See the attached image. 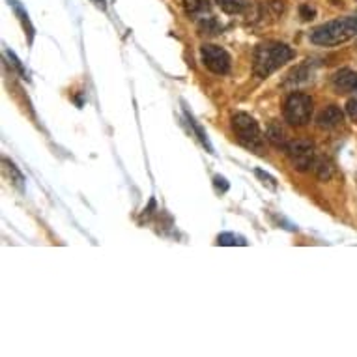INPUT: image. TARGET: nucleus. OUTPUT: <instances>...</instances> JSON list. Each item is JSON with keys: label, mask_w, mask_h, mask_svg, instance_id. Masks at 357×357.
Returning <instances> with one entry per match:
<instances>
[{"label": "nucleus", "mask_w": 357, "mask_h": 357, "mask_svg": "<svg viewBox=\"0 0 357 357\" xmlns=\"http://www.w3.org/2000/svg\"><path fill=\"white\" fill-rule=\"evenodd\" d=\"M296 56L294 49L281 41H264L255 49L252 54V72L260 79L270 77L279 67H283L286 62H290Z\"/></svg>", "instance_id": "obj_1"}, {"label": "nucleus", "mask_w": 357, "mask_h": 357, "mask_svg": "<svg viewBox=\"0 0 357 357\" xmlns=\"http://www.w3.org/2000/svg\"><path fill=\"white\" fill-rule=\"evenodd\" d=\"M357 36V15H348L340 19L327 21L311 32V41L314 45L335 47L350 41Z\"/></svg>", "instance_id": "obj_2"}, {"label": "nucleus", "mask_w": 357, "mask_h": 357, "mask_svg": "<svg viewBox=\"0 0 357 357\" xmlns=\"http://www.w3.org/2000/svg\"><path fill=\"white\" fill-rule=\"evenodd\" d=\"M230 126L234 135L238 137V140L245 146V148L255 150V152H260V150H262V146H264L262 131H260L258 122L252 118L251 114L247 113L232 114Z\"/></svg>", "instance_id": "obj_3"}, {"label": "nucleus", "mask_w": 357, "mask_h": 357, "mask_svg": "<svg viewBox=\"0 0 357 357\" xmlns=\"http://www.w3.org/2000/svg\"><path fill=\"white\" fill-rule=\"evenodd\" d=\"M312 98L309 94L292 92L285 101V120L290 126L301 127L311 122Z\"/></svg>", "instance_id": "obj_4"}, {"label": "nucleus", "mask_w": 357, "mask_h": 357, "mask_svg": "<svg viewBox=\"0 0 357 357\" xmlns=\"http://www.w3.org/2000/svg\"><path fill=\"white\" fill-rule=\"evenodd\" d=\"M285 153L290 159V163L294 165V169L299 172L311 171L312 163L316 159V153H314V144H312L309 139H296L290 140L285 148Z\"/></svg>", "instance_id": "obj_5"}, {"label": "nucleus", "mask_w": 357, "mask_h": 357, "mask_svg": "<svg viewBox=\"0 0 357 357\" xmlns=\"http://www.w3.org/2000/svg\"><path fill=\"white\" fill-rule=\"evenodd\" d=\"M200 56H202V64L215 75H226L230 72L232 60L230 54L226 53L223 47L213 45V43H204L200 47Z\"/></svg>", "instance_id": "obj_6"}, {"label": "nucleus", "mask_w": 357, "mask_h": 357, "mask_svg": "<svg viewBox=\"0 0 357 357\" xmlns=\"http://www.w3.org/2000/svg\"><path fill=\"white\" fill-rule=\"evenodd\" d=\"M333 88L337 94H357V72L354 69H338L333 75Z\"/></svg>", "instance_id": "obj_7"}, {"label": "nucleus", "mask_w": 357, "mask_h": 357, "mask_svg": "<svg viewBox=\"0 0 357 357\" xmlns=\"http://www.w3.org/2000/svg\"><path fill=\"white\" fill-rule=\"evenodd\" d=\"M344 122V113L340 111V107L329 105L325 107L322 113L318 114L316 124L320 129H335Z\"/></svg>", "instance_id": "obj_8"}, {"label": "nucleus", "mask_w": 357, "mask_h": 357, "mask_svg": "<svg viewBox=\"0 0 357 357\" xmlns=\"http://www.w3.org/2000/svg\"><path fill=\"white\" fill-rule=\"evenodd\" d=\"M266 139L270 140L275 148H281V150H285L286 144L290 142V140H288V133H286V129L281 126V124H277V122L270 124L268 131H266Z\"/></svg>", "instance_id": "obj_9"}, {"label": "nucleus", "mask_w": 357, "mask_h": 357, "mask_svg": "<svg viewBox=\"0 0 357 357\" xmlns=\"http://www.w3.org/2000/svg\"><path fill=\"white\" fill-rule=\"evenodd\" d=\"M210 8H212L210 0H184V10L191 19H199V17L204 19L206 14H210Z\"/></svg>", "instance_id": "obj_10"}, {"label": "nucleus", "mask_w": 357, "mask_h": 357, "mask_svg": "<svg viewBox=\"0 0 357 357\" xmlns=\"http://www.w3.org/2000/svg\"><path fill=\"white\" fill-rule=\"evenodd\" d=\"M312 172L316 174L318 180H322V182H327V180L333 176V172H335V166L331 163L327 158H316L314 159V163H312Z\"/></svg>", "instance_id": "obj_11"}, {"label": "nucleus", "mask_w": 357, "mask_h": 357, "mask_svg": "<svg viewBox=\"0 0 357 357\" xmlns=\"http://www.w3.org/2000/svg\"><path fill=\"white\" fill-rule=\"evenodd\" d=\"M10 4H12V8H14L15 15L19 17L21 25H23V28H25V32L28 34V41L32 43V40H34V27H32V23H30V19H28V14H27V12H25V8L21 6L17 0H10Z\"/></svg>", "instance_id": "obj_12"}, {"label": "nucleus", "mask_w": 357, "mask_h": 357, "mask_svg": "<svg viewBox=\"0 0 357 357\" xmlns=\"http://www.w3.org/2000/svg\"><path fill=\"white\" fill-rule=\"evenodd\" d=\"M215 2L228 15L241 14L245 8H247V4H249V0H215Z\"/></svg>", "instance_id": "obj_13"}, {"label": "nucleus", "mask_w": 357, "mask_h": 357, "mask_svg": "<svg viewBox=\"0 0 357 357\" xmlns=\"http://www.w3.org/2000/svg\"><path fill=\"white\" fill-rule=\"evenodd\" d=\"M4 165L8 166V172H10V178H12V182L15 184V187L19 189V191H23L25 189V178H23V174H21L19 171H17V166L14 165V163H10V161H4Z\"/></svg>", "instance_id": "obj_14"}, {"label": "nucleus", "mask_w": 357, "mask_h": 357, "mask_svg": "<svg viewBox=\"0 0 357 357\" xmlns=\"http://www.w3.org/2000/svg\"><path fill=\"white\" fill-rule=\"evenodd\" d=\"M217 244L219 245H247V241H245V238H241V236H236V234H232V232H225V234H219Z\"/></svg>", "instance_id": "obj_15"}, {"label": "nucleus", "mask_w": 357, "mask_h": 357, "mask_svg": "<svg viewBox=\"0 0 357 357\" xmlns=\"http://www.w3.org/2000/svg\"><path fill=\"white\" fill-rule=\"evenodd\" d=\"M200 30H202V34H210V36H213V34H219V25L217 21L213 19V17H204V19L200 21Z\"/></svg>", "instance_id": "obj_16"}, {"label": "nucleus", "mask_w": 357, "mask_h": 357, "mask_svg": "<svg viewBox=\"0 0 357 357\" xmlns=\"http://www.w3.org/2000/svg\"><path fill=\"white\" fill-rule=\"evenodd\" d=\"M255 174H257L258 178L262 180L264 184H268V186L272 187V189H275V187H277V180L273 178V176H270L268 172H264V171H260V169H257V171H255Z\"/></svg>", "instance_id": "obj_17"}, {"label": "nucleus", "mask_w": 357, "mask_h": 357, "mask_svg": "<svg viewBox=\"0 0 357 357\" xmlns=\"http://www.w3.org/2000/svg\"><path fill=\"white\" fill-rule=\"evenodd\" d=\"M6 56L10 60H12V64H14V66L17 67V72H19L21 75H23V79H27V73H25V67H23V64H21V62H19V58H17V56H15V54L12 53V51H10V49H6Z\"/></svg>", "instance_id": "obj_18"}, {"label": "nucleus", "mask_w": 357, "mask_h": 357, "mask_svg": "<svg viewBox=\"0 0 357 357\" xmlns=\"http://www.w3.org/2000/svg\"><path fill=\"white\" fill-rule=\"evenodd\" d=\"M346 113H348V116L351 118V122H356L357 124V100H350L346 103Z\"/></svg>", "instance_id": "obj_19"}, {"label": "nucleus", "mask_w": 357, "mask_h": 357, "mask_svg": "<svg viewBox=\"0 0 357 357\" xmlns=\"http://www.w3.org/2000/svg\"><path fill=\"white\" fill-rule=\"evenodd\" d=\"M299 14H301V19L303 21H311V19H314L316 12H314V8H311V6H301L299 8Z\"/></svg>", "instance_id": "obj_20"}, {"label": "nucleus", "mask_w": 357, "mask_h": 357, "mask_svg": "<svg viewBox=\"0 0 357 357\" xmlns=\"http://www.w3.org/2000/svg\"><path fill=\"white\" fill-rule=\"evenodd\" d=\"M213 184H215V187H217L219 191H228V184H226V180L223 178V176H215V178H213Z\"/></svg>", "instance_id": "obj_21"}, {"label": "nucleus", "mask_w": 357, "mask_h": 357, "mask_svg": "<svg viewBox=\"0 0 357 357\" xmlns=\"http://www.w3.org/2000/svg\"><path fill=\"white\" fill-rule=\"evenodd\" d=\"M92 2L98 8H101V10H105V0H92Z\"/></svg>", "instance_id": "obj_22"}]
</instances>
